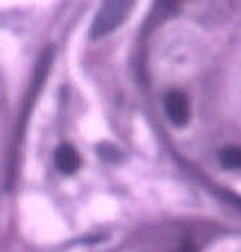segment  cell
<instances>
[{
    "instance_id": "cell-1",
    "label": "cell",
    "mask_w": 241,
    "mask_h": 252,
    "mask_svg": "<svg viewBox=\"0 0 241 252\" xmlns=\"http://www.w3.org/2000/svg\"><path fill=\"white\" fill-rule=\"evenodd\" d=\"M134 2L136 0H103L92 20V27H90V37L101 40V37L114 33L129 18Z\"/></svg>"
},
{
    "instance_id": "cell-2",
    "label": "cell",
    "mask_w": 241,
    "mask_h": 252,
    "mask_svg": "<svg viewBox=\"0 0 241 252\" xmlns=\"http://www.w3.org/2000/svg\"><path fill=\"white\" fill-rule=\"evenodd\" d=\"M165 112L169 116L173 125L178 127H184L189 123V116H191V105H189V99H186L184 92L180 90H171L167 92L165 96Z\"/></svg>"
},
{
    "instance_id": "cell-3",
    "label": "cell",
    "mask_w": 241,
    "mask_h": 252,
    "mask_svg": "<svg viewBox=\"0 0 241 252\" xmlns=\"http://www.w3.org/2000/svg\"><path fill=\"white\" fill-rule=\"evenodd\" d=\"M79 154H77V149L72 147V145H60L55 152V167L60 169L64 176H72V173L79 169Z\"/></svg>"
},
{
    "instance_id": "cell-4",
    "label": "cell",
    "mask_w": 241,
    "mask_h": 252,
    "mask_svg": "<svg viewBox=\"0 0 241 252\" xmlns=\"http://www.w3.org/2000/svg\"><path fill=\"white\" fill-rule=\"evenodd\" d=\"M219 162L228 169H241V147H224L219 152Z\"/></svg>"
},
{
    "instance_id": "cell-5",
    "label": "cell",
    "mask_w": 241,
    "mask_h": 252,
    "mask_svg": "<svg viewBox=\"0 0 241 252\" xmlns=\"http://www.w3.org/2000/svg\"><path fill=\"white\" fill-rule=\"evenodd\" d=\"M178 2H180V0H162V4H165L167 9H173V7H176V4H178Z\"/></svg>"
},
{
    "instance_id": "cell-6",
    "label": "cell",
    "mask_w": 241,
    "mask_h": 252,
    "mask_svg": "<svg viewBox=\"0 0 241 252\" xmlns=\"http://www.w3.org/2000/svg\"><path fill=\"white\" fill-rule=\"evenodd\" d=\"M233 200H235V204H237V206L241 208V197H233Z\"/></svg>"
}]
</instances>
